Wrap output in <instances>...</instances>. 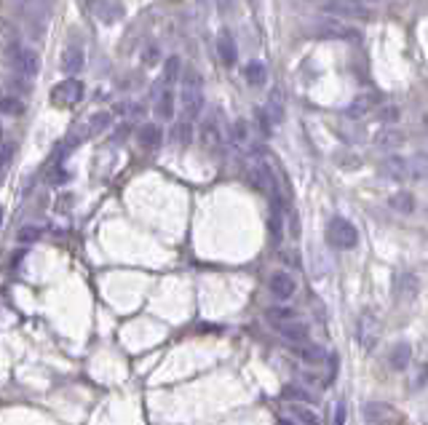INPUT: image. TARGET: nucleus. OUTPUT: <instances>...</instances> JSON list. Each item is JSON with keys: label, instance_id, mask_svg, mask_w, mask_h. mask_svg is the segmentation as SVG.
<instances>
[{"label": "nucleus", "instance_id": "f257e3e1", "mask_svg": "<svg viewBox=\"0 0 428 425\" xmlns=\"http://www.w3.org/2000/svg\"><path fill=\"white\" fill-rule=\"evenodd\" d=\"M180 99H183V110L185 115L193 121V118H198L201 112H204V78L196 73V70H187V73L183 75V94H180Z\"/></svg>", "mask_w": 428, "mask_h": 425}, {"label": "nucleus", "instance_id": "f03ea898", "mask_svg": "<svg viewBox=\"0 0 428 425\" xmlns=\"http://www.w3.org/2000/svg\"><path fill=\"white\" fill-rule=\"evenodd\" d=\"M8 57V64L16 75H25V78H33V75L40 73V57H37L33 49H25V46H13L11 51H6Z\"/></svg>", "mask_w": 428, "mask_h": 425}, {"label": "nucleus", "instance_id": "7ed1b4c3", "mask_svg": "<svg viewBox=\"0 0 428 425\" xmlns=\"http://www.w3.org/2000/svg\"><path fill=\"white\" fill-rule=\"evenodd\" d=\"M327 241H330L335 249H354L356 243H359V231H356L348 219L335 217L330 222V228H327Z\"/></svg>", "mask_w": 428, "mask_h": 425}, {"label": "nucleus", "instance_id": "20e7f679", "mask_svg": "<svg viewBox=\"0 0 428 425\" xmlns=\"http://www.w3.org/2000/svg\"><path fill=\"white\" fill-rule=\"evenodd\" d=\"M364 425H402V414L396 412V407L383 404V401H369L362 407Z\"/></svg>", "mask_w": 428, "mask_h": 425}, {"label": "nucleus", "instance_id": "39448f33", "mask_svg": "<svg viewBox=\"0 0 428 425\" xmlns=\"http://www.w3.org/2000/svg\"><path fill=\"white\" fill-rule=\"evenodd\" d=\"M380 332H383V324H380V318L375 313H362L359 321H356V340L359 345L364 348V351H372L380 340Z\"/></svg>", "mask_w": 428, "mask_h": 425}, {"label": "nucleus", "instance_id": "423d86ee", "mask_svg": "<svg viewBox=\"0 0 428 425\" xmlns=\"http://www.w3.org/2000/svg\"><path fill=\"white\" fill-rule=\"evenodd\" d=\"M81 99H83V83L75 78H67L51 88V105L57 107H75Z\"/></svg>", "mask_w": 428, "mask_h": 425}, {"label": "nucleus", "instance_id": "0eeeda50", "mask_svg": "<svg viewBox=\"0 0 428 425\" xmlns=\"http://www.w3.org/2000/svg\"><path fill=\"white\" fill-rule=\"evenodd\" d=\"M324 11L335 19H367L369 16L367 8H362L356 0H327Z\"/></svg>", "mask_w": 428, "mask_h": 425}, {"label": "nucleus", "instance_id": "6e6552de", "mask_svg": "<svg viewBox=\"0 0 428 425\" xmlns=\"http://www.w3.org/2000/svg\"><path fill=\"white\" fill-rule=\"evenodd\" d=\"M268 289L276 300L287 303V300H292L294 292H297V281H294L287 270H276V273L268 279Z\"/></svg>", "mask_w": 428, "mask_h": 425}, {"label": "nucleus", "instance_id": "1a4fd4ad", "mask_svg": "<svg viewBox=\"0 0 428 425\" xmlns=\"http://www.w3.org/2000/svg\"><path fill=\"white\" fill-rule=\"evenodd\" d=\"M6 3H11L13 8L22 16H27L30 22H37V19H46L54 0H6Z\"/></svg>", "mask_w": 428, "mask_h": 425}, {"label": "nucleus", "instance_id": "9d476101", "mask_svg": "<svg viewBox=\"0 0 428 425\" xmlns=\"http://www.w3.org/2000/svg\"><path fill=\"white\" fill-rule=\"evenodd\" d=\"M217 54H220V62L225 67H233L236 59H238V51H236V40L228 30H220V35H217Z\"/></svg>", "mask_w": 428, "mask_h": 425}, {"label": "nucleus", "instance_id": "9b49d317", "mask_svg": "<svg viewBox=\"0 0 428 425\" xmlns=\"http://www.w3.org/2000/svg\"><path fill=\"white\" fill-rule=\"evenodd\" d=\"M279 329V334H282L284 340L294 342V345H300V342H308V324L303 321V318H294V321H287V324H282Z\"/></svg>", "mask_w": 428, "mask_h": 425}, {"label": "nucleus", "instance_id": "f8f14e48", "mask_svg": "<svg viewBox=\"0 0 428 425\" xmlns=\"http://www.w3.org/2000/svg\"><path fill=\"white\" fill-rule=\"evenodd\" d=\"M139 145L145 147V150H158L163 145V129H161L158 123H145L139 129Z\"/></svg>", "mask_w": 428, "mask_h": 425}, {"label": "nucleus", "instance_id": "ddd939ff", "mask_svg": "<svg viewBox=\"0 0 428 425\" xmlns=\"http://www.w3.org/2000/svg\"><path fill=\"white\" fill-rule=\"evenodd\" d=\"M318 35L324 37H351L354 33L348 30V25L342 22V19H335V16H330V19H324V22H318Z\"/></svg>", "mask_w": 428, "mask_h": 425}, {"label": "nucleus", "instance_id": "4468645a", "mask_svg": "<svg viewBox=\"0 0 428 425\" xmlns=\"http://www.w3.org/2000/svg\"><path fill=\"white\" fill-rule=\"evenodd\" d=\"M393 289H396V297H399V300H415L417 276H412V273H399V276H396V284H393Z\"/></svg>", "mask_w": 428, "mask_h": 425}, {"label": "nucleus", "instance_id": "2eb2a0df", "mask_svg": "<svg viewBox=\"0 0 428 425\" xmlns=\"http://www.w3.org/2000/svg\"><path fill=\"white\" fill-rule=\"evenodd\" d=\"M83 64H86V54L83 49H67L64 54H62V70L67 75H75V73H81L83 70Z\"/></svg>", "mask_w": 428, "mask_h": 425}, {"label": "nucleus", "instance_id": "dca6fc26", "mask_svg": "<svg viewBox=\"0 0 428 425\" xmlns=\"http://www.w3.org/2000/svg\"><path fill=\"white\" fill-rule=\"evenodd\" d=\"M410 356H412L410 345H407V342H396L391 348V356H388V366L396 369V372H402V369L410 366Z\"/></svg>", "mask_w": 428, "mask_h": 425}, {"label": "nucleus", "instance_id": "f3484780", "mask_svg": "<svg viewBox=\"0 0 428 425\" xmlns=\"http://www.w3.org/2000/svg\"><path fill=\"white\" fill-rule=\"evenodd\" d=\"M244 78L249 86H255V88H260V86L268 83V70H265V64L262 62H249L244 67Z\"/></svg>", "mask_w": 428, "mask_h": 425}, {"label": "nucleus", "instance_id": "a211bd4d", "mask_svg": "<svg viewBox=\"0 0 428 425\" xmlns=\"http://www.w3.org/2000/svg\"><path fill=\"white\" fill-rule=\"evenodd\" d=\"M13 46H19V30L8 19H0V49L11 51Z\"/></svg>", "mask_w": 428, "mask_h": 425}, {"label": "nucleus", "instance_id": "6ab92c4d", "mask_svg": "<svg viewBox=\"0 0 428 425\" xmlns=\"http://www.w3.org/2000/svg\"><path fill=\"white\" fill-rule=\"evenodd\" d=\"M289 414L294 417L297 425H318V414L306 404H289Z\"/></svg>", "mask_w": 428, "mask_h": 425}, {"label": "nucleus", "instance_id": "aec40b11", "mask_svg": "<svg viewBox=\"0 0 428 425\" xmlns=\"http://www.w3.org/2000/svg\"><path fill=\"white\" fill-rule=\"evenodd\" d=\"M0 112L3 115H22L25 112V102L11 97V94H0Z\"/></svg>", "mask_w": 428, "mask_h": 425}, {"label": "nucleus", "instance_id": "412c9836", "mask_svg": "<svg viewBox=\"0 0 428 425\" xmlns=\"http://www.w3.org/2000/svg\"><path fill=\"white\" fill-rule=\"evenodd\" d=\"M294 318H300V316L294 313L292 308H270L268 310V321L273 324V327H282V324L294 321Z\"/></svg>", "mask_w": 428, "mask_h": 425}, {"label": "nucleus", "instance_id": "4be33fe9", "mask_svg": "<svg viewBox=\"0 0 428 425\" xmlns=\"http://www.w3.org/2000/svg\"><path fill=\"white\" fill-rule=\"evenodd\" d=\"M375 105H378V99H375V97H362V99H356L354 105L348 107V118H362L364 112L375 110Z\"/></svg>", "mask_w": 428, "mask_h": 425}, {"label": "nucleus", "instance_id": "5701e85b", "mask_svg": "<svg viewBox=\"0 0 428 425\" xmlns=\"http://www.w3.org/2000/svg\"><path fill=\"white\" fill-rule=\"evenodd\" d=\"M156 115L158 118H166L169 121L171 115H174V94L171 91H163L158 97V105H156Z\"/></svg>", "mask_w": 428, "mask_h": 425}, {"label": "nucleus", "instance_id": "b1692460", "mask_svg": "<svg viewBox=\"0 0 428 425\" xmlns=\"http://www.w3.org/2000/svg\"><path fill=\"white\" fill-rule=\"evenodd\" d=\"M297 353H300V359H306V361H324L327 356L324 351L318 348V345H311V342H300V345H294Z\"/></svg>", "mask_w": 428, "mask_h": 425}, {"label": "nucleus", "instance_id": "393cba45", "mask_svg": "<svg viewBox=\"0 0 428 425\" xmlns=\"http://www.w3.org/2000/svg\"><path fill=\"white\" fill-rule=\"evenodd\" d=\"M231 142L236 147H246V145H249V126H246V121H236V123H233Z\"/></svg>", "mask_w": 428, "mask_h": 425}, {"label": "nucleus", "instance_id": "a878e982", "mask_svg": "<svg viewBox=\"0 0 428 425\" xmlns=\"http://www.w3.org/2000/svg\"><path fill=\"white\" fill-rule=\"evenodd\" d=\"M265 112H268V118L273 123H279L284 118V102H282V94H279V91H273V94H270L268 110H265Z\"/></svg>", "mask_w": 428, "mask_h": 425}, {"label": "nucleus", "instance_id": "bb28decb", "mask_svg": "<svg viewBox=\"0 0 428 425\" xmlns=\"http://www.w3.org/2000/svg\"><path fill=\"white\" fill-rule=\"evenodd\" d=\"M388 204H391L396 211H404V214H410V211L415 209V201H412V195L410 193H396Z\"/></svg>", "mask_w": 428, "mask_h": 425}, {"label": "nucleus", "instance_id": "cd10ccee", "mask_svg": "<svg viewBox=\"0 0 428 425\" xmlns=\"http://www.w3.org/2000/svg\"><path fill=\"white\" fill-rule=\"evenodd\" d=\"M97 16L102 22H115L121 16V8L115 3H97Z\"/></svg>", "mask_w": 428, "mask_h": 425}, {"label": "nucleus", "instance_id": "c85d7f7f", "mask_svg": "<svg viewBox=\"0 0 428 425\" xmlns=\"http://www.w3.org/2000/svg\"><path fill=\"white\" fill-rule=\"evenodd\" d=\"M110 112H97L94 118H91V123H88V132L91 134H99L105 132V129H110Z\"/></svg>", "mask_w": 428, "mask_h": 425}, {"label": "nucleus", "instance_id": "c756f323", "mask_svg": "<svg viewBox=\"0 0 428 425\" xmlns=\"http://www.w3.org/2000/svg\"><path fill=\"white\" fill-rule=\"evenodd\" d=\"M163 78H166V83H174L177 78H180V57H169L166 64H163Z\"/></svg>", "mask_w": 428, "mask_h": 425}, {"label": "nucleus", "instance_id": "7c9ffc66", "mask_svg": "<svg viewBox=\"0 0 428 425\" xmlns=\"http://www.w3.org/2000/svg\"><path fill=\"white\" fill-rule=\"evenodd\" d=\"M220 142H222V136L220 132H217V126H214V123H207V126H204V145L220 147Z\"/></svg>", "mask_w": 428, "mask_h": 425}, {"label": "nucleus", "instance_id": "2f4dec72", "mask_svg": "<svg viewBox=\"0 0 428 425\" xmlns=\"http://www.w3.org/2000/svg\"><path fill=\"white\" fill-rule=\"evenodd\" d=\"M174 139H177L180 145H187V142L193 139V126H190V123H187V121L180 123V126L174 129Z\"/></svg>", "mask_w": 428, "mask_h": 425}, {"label": "nucleus", "instance_id": "473e14b6", "mask_svg": "<svg viewBox=\"0 0 428 425\" xmlns=\"http://www.w3.org/2000/svg\"><path fill=\"white\" fill-rule=\"evenodd\" d=\"M378 145L380 147H399L402 145V134L399 132H383L378 136Z\"/></svg>", "mask_w": 428, "mask_h": 425}, {"label": "nucleus", "instance_id": "72a5a7b5", "mask_svg": "<svg viewBox=\"0 0 428 425\" xmlns=\"http://www.w3.org/2000/svg\"><path fill=\"white\" fill-rule=\"evenodd\" d=\"M40 238V228H35V225H25L22 231H19V241L22 243H33Z\"/></svg>", "mask_w": 428, "mask_h": 425}, {"label": "nucleus", "instance_id": "f704fd0d", "mask_svg": "<svg viewBox=\"0 0 428 425\" xmlns=\"http://www.w3.org/2000/svg\"><path fill=\"white\" fill-rule=\"evenodd\" d=\"M257 123H260V129H262V136H270V126H273V121L268 118L265 110H257Z\"/></svg>", "mask_w": 428, "mask_h": 425}, {"label": "nucleus", "instance_id": "c9c22d12", "mask_svg": "<svg viewBox=\"0 0 428 425\" xmlns=\"http://www.w3.org/2000/svg\"><path fill=\"white\" fill-rule=\"evenodd\" d=\"M345 417H348L345 401H337V407H335V417H332V425H345Z\"/></svg>", "mask_w": 428, "mask_h": 425}, {"label": "nucleus", "instance_id": "e433bc0d", "mask_svg": "<svg viewBox=\"0 0 428 425\" xmlns=\"http://www.w3.org/2000/svg\"><path fill=\"white\" fill-rule=\"evenodd\" d=\"M11 153H13V145H3V147H0V169H6V166H8V161H11Z\"/></svg>", "mask_w": 428, "mask_h": 425}, {"label": "nucleus", "instance_id": "4c0bfd02", "mask_svg": "<svg viewBox=\"0 0 428 425\" xmlns=\"http://www.w3.org/2000/svg\"><path fill=\"white\" fill-rule=\"evenodd\" d=\"M380 118H383V121H399V107H386V110H380Z\"/></svg>", "mask_w": 428, "mask_h": 425}, {"label": "nucleus", "instance_id": "58836bf2", "mask_svg": "<svg viewBox=\"0 0 428 425\" xmlns=\"http://www.w3.org/2000/svg\"><path fill=\"white\" fill-rule=\"evenodd\" d=\"M3 217H6V211H3V209H0V228H3Z\"/></svg>", "mask_w": 428, "mask_h": 425}, {"label": "nucleus", "instance_id": "ea45409f", "mask_svg": "<svg viewBox=\"0 0 428 425\" xmlns=\"http://www.w3.org/2000/svg\"><path fill=\"white\" fill-rule=\"evenodd\" d=\"M279 425H294V423H292V420H282Z\"/></svg>", "mask_w": 428, "mask_h": 425}]
</instances>
